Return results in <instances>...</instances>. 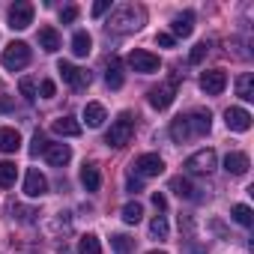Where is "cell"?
I'll use <instances>...</instances> for the list:
<instances>
[{"label":"cell","instance_id":"19","mask_svg":"<svg viewBox=\"0 0 254 254\" xmlns=\"http://www.w3.org/2000/svg\"><path fill=\"white\" fill-rule=\"evenodd\" d=\"M105 120H108V114H105V108L99 102H87L84 105V123L90 126V129H99Z\"/></svg>","mask_w":254,"mask_h":254},{"label":"cell","instance_id":"34","mask_svg":"<svg viewBox=\"0 0 254 254\" xmlns=\"http://www.w3.org/2000/svg\"><path fill=\"white\" fill-rule=\"evenodd\" d=\"M18 90H21V96H24L27 102H33V99H36V84H33L30 78H21V81H18Z\"/></svg>","mask_w":254,"mask_h":254},{"label":"cell","instance_id":"22","mask_svg":"<svg viewBox=\"0 0 254 254\" xmlns=\"http://www.w3.org/2000/svg\"><path fill=\"white\" fill-rule=\"evenodd\" d=\"M81 186H84L87 191H99V186H102V174H99L96 165H84V168H81Z\"/></svg>","mask_w":254,"mask_h":254},{"label":"cell","instance_id":"17","mask_svg":"<svg viewBox=\"0 0 254 254\" xmlns=\"http://www.w3.org/2000/svg\"><path fill=\"white\" fill-rule=\"evenodd\" d=\"M171 30H174V36H191V30H194V12H180V15H174V21H171Z\"/></svg>","mask_w":254,"mask_h":254},{"label":"cell","instance_id":"12","mask_svg":"<svg viewBox=\"0 0 254 254\" xmlns=\"http://www.w3.org/2000/svg\"><path fill=\"white\" fill-rule=\"evenodd\" d=\"M224 123L230 132H248L251 129V114L245 108H227L224 111Z\"/></svg>","mask_w":254,"mask_h":254},{"label":"cell","instance_id":"31","mask_svg":"<svg viewBox=\"0 0 254 254\" xmlns=\"http://www.w3.org/2000/svg\"><path fill=\"white\" fill-rule=\"evenodd\" d=\"M168 230H171V227H168V218H165V215H156V218L150 221V236H153V239H168Z\"/></svg>","mask_w":254,"mask_h":254},{"label":"cell","instance_id":"21","mask_svg":"<svg viewBox=\"0 0 254 254\" xmlns=\"http://www.w3.org/2000/svg\"><path fill=\"white\" fill-rule=\"evenodd\" d=\"M123 66H120V60L117 57H111V63H108V69H105V84L111 87V90H120L123 87Z\"/></svg>","mask_w":254,"mask_h":254},{"label":"cell","instance_id":"9","mask_svg":"<svg viewBox=\"0 0 254 254\" xmlns=\"http://www.w3.org/2000/svg\"><path fill=\"white\" fill-rule=\"evenodd\" d=\"M33 24V3L18 0L15 6H9V27L12 30H27Z\"/></svg>","mask_w":254,"mask_h":254},{"label":"cell","instance_id":"20","mask_svg":"<svg viewBox=\"0 0 254 254\" xmlns=\"http://www.w3.org/2000/svg\"><path fill=\"white\" fill-rule=\"evenodd\" d=\"M18 147H21V135L9 126H3L0 129V153H18Z\"/></svg>","mask_w":254,"mask_h":254},{"label":"cell","instance_id":"18","mask_svg":"<svg viewBox=\"0 0 254 254\" xmlns=\"http://www.w3.org/2000/svg\"><path fill=\"white\" fill-rule=\"evenodd\" d=\"M51 129L63 138H78L81 135V123H75V117H57L51 123Z\"/></svg>","mask_w":254,"mask_h":254},{"label":"cell","instance_id":"30","mask_svg":"<svg viewBox=\"0 0 254 254\" xmlns=\"http://www.w3.org/2000/svg\"><path fill=\"white\" fill-rule=\"evenodd\" d=\"M230 215H233V221H236V224H242V227H251V224H254V215H251V206H245V203H236Z\"/></svg>","mask_w":254,"mask_h":254},{"label":"cell","instance_id":"29","mask_svg":"<svg viewBox=\"0 0 254 254\" xmlns=\"http://www.w3.org/2000/svg\"><path fill=\"white\" fill-rule=\"evenodd\" d=\"M15 177H18V168L12 162H0V186H3V189L15 186Z\"/></svg>","mask_w":254,"mask_h":254},{"label":"cell","instance_id":"13","mask_svg":"<svg viewBox=\"0 0 254 254\" xmlns=\"http://www.w3.org/2000/svg\"><path fill=\"white\" fill-rule=\"evenodd\" d=\"M24 194H27V197H42V194H48V180H45V174H39L36 168H30L27 177H24Z\"/></svg>","mask_w":254,"mask_h":254},{"label":"cell","instance_id":"43","mask_svg":"<svg viewBox=\"0 0 254 254\" xmlns=\"http://www.w3.org/2000/svg\"><path fill=\"white\" fill-rule=\"evenodd\" d=\"M150 254H168V251H150Z\"/></svg>","mask_w":254,"mask_h":254},{"label":"cell","instance_id":"27","mask_svg":"<svg viewBox=\"0 0 254 254\" xmlns=\"http://www.w3.org/2000/svg\"><path fill=\"white\" fill-rule=\"evenodd\" d=\"M141 218H144V206H141L138 200H132V203L123 206V221H126V224H138Z\"/></svg>","mask_w":254,"mask_h":254},{"label":"cell","instance_id":"28","mask_svg":"<svg viewBox=\"0 0 254 254\" xmlns=\"http://www.w3.org/2000/svg\"><path fill=\"white\" fill-rule=\"evenodd\" d=\"M78 254H102V242H99V236H93V233L81 236V242H78Z\"/></svg>","mask_w":254,"mask_h":254},{"label":"cell","instance_id":"15","mask_svg":"<svg viewBox=\"0 0 254 254\" xmlns=\"http://www.w3.org/2000/svg\"><path fill=\"white\" fill-rule=\"evenodd\" d=\"M248 168H251V162H248L245 153H227V159H224V171H227L230 177H245Z\"/></svg>","mask_w":254,"mask_h":254},{"label":"cell","instance_id":"11","mask_svg":"<svg viewBox=\"0 0 254 254\" xmlns=\"http://www.w3.org/2000/svg\"><path fill=\"white\" fill-rule=\"evenodd\" d=\"M224 87H227V72L224 69H209V72L200 75V90L206 96H218V93H224Z\"/></svg>","mask_w":254,"mask_h":254},{"label":"cell","instance_id":"14","mask_svg":"<svg viewBox=\"0 0 254 254\" xmlns=\"http://www.w3.org/2000/svg\"><path fill=\"white\" fill-rule=\"evenodd\" d=\"M45 159L51 168H63V165H69L72 150H69V144H45Z\"/></svg>","mask_w":254,"mask_h":254},{"label":"cell","instance_id":"6","mask_svg":"<svg viewBox=\"0 0 254 254\" xmlns=\"http://www.w3.org/2000/svg\"><path fill=\"white\" fill-rule=\"evenodd\" d=\"M129 66H132L135 72H141V75H153V72L162 69V60H159L156 54L144 51V48H135V51L129 54Z\"/></svg>","mask_w":254,"mask_h":254},{"label":"cell","instance_id":"8","mask_svg":"<svg viewBox=\"0 0 254 254\" xmlns=\"http://www.w3.org/2000/svg\"><path fill=\"white\" fill-rule=\"evenodd\" d=\"M183 120H186L189 138H200V135H206V132L212 129V117H209V111H191V114H186Z\"/></svg>","mask_w":254,"mask_h":254},{"label":"cell","instance_id":"40","mask_svg":"<svg viewBox=\"0 0 254 254\" xmlns=\"http://www.w3.org/2000/svg\"><path fill=\"white\" fill-rule=\"evenodd\" d=\"M126 191L138 194V191H141V180H138V177H129V180H126Z\"/></svg>","mask_w":254,"mask_h":254},{"label":"cell","instance_id":"26","mask_svg":"<svg viewBox=\"0 0 254 254\" xmlns=\"http://www.w3.org/2000/svg\"><path fill=\"white\" fill-rule=\"evenodd\" d=\"M111 245H114V254H132L135 239L126 236V233H114V236H111Z\"/></svg>","mask_w":254,"mask_h":254},{"label":"cell","instance_id":"38","mask_svg":"<svg viewBox=\"0 0 254 254\" xmlns=\"http://www.w3.org/2000/svg\"><path fill=\"white\" fill-rule=\"evenodd\" d=\"M153 206H156L159 212H165V209H168V197H165L162 191H153Z\"/></svg>","mask_w":254,"mask_h":254},{"label":"cell","instance_id":"42","mask_svg":"<svg viewBox=\"0 0 254 254\" xmlns=\"http://www.w3.org/2000/svg\"><path fill=\"white\" fill-rule=\"evenodd\" d=\"M9 108H12V102H9V99H0V111H9Z\"/></svg>","mask_w":254,"mask_h":254},{"label":"cell","instance_id":"23","mask_svg":"<svg viewBox=\"0 0 254 254\" xmlns=\"http://www.w3.org/2000/svg\"><path fill=\"white\" fill-rule=\"evenodd\" d=\"M39 48L48 51V54H54V51L60 48V33H57L54 27H42V30H39Z\"/></svg>","mask_w":254,"mask_h":254},{"label":"cell","instance_id":"7","mask_svg":"<svg viewBox=\"0 0 254 254\" xmlns=\"http://www.w3.org/2000/svg\"><path fill=\"white\" fill-rule=\"evenodd\" d=\"M57 72H60V78H63L69 87H75V90H84V87H90V81H93L87 69H78V66H72V63H66V60L57 63Z\"/></svg>","mask_w":254,"mask_h":254},{"label":"cell","instance_id":"37","mask_svg":"<svg viewBox=\"0 0 254 254\" xmlns=\"http://www.w3.org/2000/svg\"><path fill=\"white\" fill-rule=\"evenodd\" d=\"M45 144H48V141H45V138H42V135L36 132V135H33V147H30V153H33V156H39V153H45Z\"/></svg>","mask_w":254,"mask_h":254},{"label":"cell","instance_id":"35","mask_svg":"<svg viewBox=\"0 0 254 254\" xmlns=\"http://www.w3.org/2000/svg\"><path fill=\"white\" fill-rule=\"evenodd\" d=\"M78 18V6H66V9H60V21L63 24H72Z\"/></svg>","mask_w":254,"mask_h":254},{"label":"cell","instance_id":"4","mask_svg":"<svg viewBox=\"0 0 254 254\" xmlns=\"http://www.w3.org/2000/svg\"><path fill=\"white\" fill-rule=\"evenodd\" d=\"M177 84H180V72H174L165 84H159V87H153V90H150V105H153L156 111L171 108V102L177 99Z\"/></svg>","mask_w":254,"mask_h":254},{"label":"cell","instance_id":"3","mask_svg":"<svg viewBox=\"0 0 254 254\" xmlns=\"http://www.w3.org/2000/svg\"><path fill=\"white\" fill-rule=\"evenodd\" d=\"M30 45L27 42H9L6 45V51H3V57H0V63H3V69L6 72H21L27 63H30Z\"/></svg>","mask_w":254,"mask_h":254},{"label":"cell","instance_id":"32","mask_svg":"<svg viewBox=\"0 0 254 254\" xmlns=\"http://www.w3.org/2000/svg\"><path fill=\"white\" fill-rule=\"evenodd\" d=\"M12 215H15L21 224H33L39 212H33V209H27V206H18V203H15V206H12Z\"/></svg>","mask_w":254,"mask_h":254},{"label":"cell","instance_id":"1","mask_svg":"<svg viewBox=\"0 0 254 254\" xmlns=\"http://www.w3.org/2000/svg\"><path fill=\"white\" fill-rule=\"evenodd\" d=\"M141 24H144V9H138V6H120L108 18V30H114V33H135V30H141Z\"/></svg>","mask_w":254,"mask_h":254},{"label":"cell","instance_id":"39","mask_svg":"<svg viewBox=\"0 0 254 254\" xmlns=\"http://www.w3.org/2000/svg\"><path fill=\"white\" fill-rule=\"evenodd\" d=\"M111 9V0H99V3H93V18H99V15H105Z\"/></svg>","mask_w":254,"mask_h":254},{"label":"cell","instance_id":"41","mask_svg":"<svg viewBox=\"0 0 254 254\" xmlns=\"http://www.w3.org/2000/svg\"><path fill=\"white\" fill-rule=\"evenodd\" d=\"M156 42H159L162 48H174V36H171V33H159V36H156Z\"/></svg>","mask_w":254,"mask_h":254},{"label":"cell","instance_id":"36","mask_svg":"<svg viewBox=\"0 0 254 254\" xmlns=\"http://www.w3.org/2000/svg\"><path fill=\"white\" fill-rule=\"evenodd\" d=\"M39 93H42V99H54V93H57L54 81H42V84H39Z\"/></svg>","mask_w":254,"mask_h":254},{"label":"cell","instance_id":"25","mask_svg":"<svg viewBox=\"0 0 254 254\" xmlns=\"http://www.w3.org/2000/svg\"><path fill=\"white\" fill-rule=\"evenodd\" d=\"M236 93H239V99H245V102L254 99V75H251V72H245V75L236 78Z\"/></svg>","mask_w":254,"mask_h":254},{"label":"cell","instance_id":"16","mask_svg":"<svg viewBox=\"0 0 254 254\" xmlns=\"http://www.w3.org/2000/svg\"><path fill=\"white\" fill-rule=\"evenodd\" d=\"M171 191L183 200H197V186L189 180V177H174L171 180Z\"/></svg>","mask_w":254,"mask_h":254},{"label":"cell","instance_id":"33","mask_svg":"<svg viewBox=\"0 0 254 254\" xmlns=\"http://www.w3.org/2000/svg\"><path fill=\"white\" fill-rule=\"evenodd\" d=\"M206 54H209V42H197V45L191 48V54H189V63H200Z\"/></svg>","mask_w":254,"mask_h":254},{"label":"cell","instance_id":"5","mask_svg":"<svg viewBox=\"0 0 254 254\" xmlns=\"http://www.w3.org/2000/svg\"><path fill=\"white\" fill-rule=\"evenodd\" d=\"M215 162H218V156H215V150H197V153H191L189 159H186V171L189 174H212L215 171Z\"/></svg>","mask_w":254,"mask_h":254},{"label":"cell","instance_id":"2","mask_svg":"<svg viewBox=\"0 0 254 254\" xmlns=\"http://www.w3.org/2000/svg\"><path fill=\"white\" fill-rule=\"evenodd\" d=\"M132 135H135V120L129 114H120L111 123V132L105 135V144L108 147H126V144L132 141Z\"/></svg>","mask_w":254,"mask_h":254},{"label":"cell","instance_id":"24","mask_svg":"<svg viewBox=\"0 0 254 254\" xmlns=\"http://www.w3.org/2000/svg\"><path fill=\"white\" fill-rule=\"evenodd\" d=\"M93 51V39H90V33L87 30H78L75 36H72V54L75 57H87Z\"/></svg>","mask_w":254,"mask_h":254},{"label":"cell","instance_id":"10","mask_svg":"<svg viewBox=\"0 0 254 254\" xmlns=\"http://www.w3.org/2000/svg\"><path fill=\"white\" fill-rule=\"evenodd\" d=\"M135 174L138 177H159L162 171H165V162H162V156L159 153H144V156H138L135 159Z\"/></svg>","mask_w":254,"mask_h":254}]
</instances>
